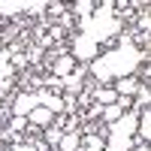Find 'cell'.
Returning <instances> with one entry per match:
<instances>
[{"label":"cell","mask_w":151,"mask_h":151,"mask_svg":"<svg viewBox=\"0 0 151 151\" xmlns=\"http://www.w3.org/2000/svg\"><path fill=\"white\" fill-rule=\"evenodd\" d=\"M48 151H58V148H48Z\"/></svg>","instance_id":"cell-21"},{"label":"cell","mask_w":151,"mask_h":151,"mask_svg":"<svg viewBox=\"0 0 151 151\" xmlns=\"http://www.w3.org/2000/svg\"><path fill=\"white\" fill-rule=\"evenodd\" d=\"M0 79H15V70L9 64V52L0 45Z\"/></svg>","instance_id":"cell-14"},{"label":"cell","mask_w":151,"mask_h":151,"mask_svg":"<svg viewBox=\"0 0 151 151\" xmlns=\"http://www.w3.org/2000/svg\"><path fill=\"white\" fill-rule=\"evenodd\" d=\"M6 151H36L30 142H21V145H12V148H6Z\"/></svg>","instance_id":"cell-18"},{"label":"cell","mask_w":151,"mask_h":151,"mask_svg":"<svg viewBox=\"0 0 151 151\" xmlns=\"http://www.w3.org/2000/svg\"><path fill=\"white\" fill-rule=\"evenodd\" d=\"M0 151H6V148H3V145H0Z\"/></svg>","instance_id":"cell-20"},{"label":"cell","mask_w":151,"mask_h":151,"mask_svg":"<svg viewBox=\"0 0 151 151\" xmlns=\"http://www.w3.org/2000/svg\"><path fill=\"white\" fill-rule=\"evenodd\" d=\"M36 94V103L45 106L48 112H55V115H67V103H64V97L55 94V91H48V88H40V91H33Z\"/></svg>","instance_id":"cell-5"},{"label":"cell","mask_w":151,"mask_h":151,"mask_svg":"<svg viewBox=\"0 0 151 151\" xmlns=\"http://www.w3.org/2000/svg\"><path fill=\"white\" fill-rule=\"evenodd\" d=\"M42 133H45V139H42V142H45L48 148H58V142H60V136H64V130H60V127H45Z\"/></svg>","instance_id":"cell-15"},{"label":"cell","mask_w":151,"mask_h":151,"mask_svg":"<svg viewBox=\"0 0 151 151\" xmlns=\"http://www.w3.org/2000/svg\"><path fill=\"white\" fill-rule=\"evenodd\" d=\"M133 151H151V145H136Z\"/></svg>","instance_id":"cell-19"},{"label":"cell","mask_w":151,"mask_h":151,"mask_svg":"<svg viewBox=\"0 0 151 151\" xmlns=\"http://www.w3.org/2000/svg\"><path fill=\"white\" fill-rule=\"evenodd\" d=\"M6 127L15 130V133H21V130H27V118H15V115H12V118L6 121Z\"/></svg>","instance_id":"cell-17"},{"label":"cell","mask_w":151,"mask_h":151,"mask_svg":"<svg viewBox=\"0 0 151 151\" xmlns=\"http://www.w3.org/2000/svg\"><path fill=\"white\" fill-rule=\"evenodd\" d=\"M121 115H124V109H121L118 103H109V106H103V115H100V121H103V124H115Z\"/></svg>","instance_id":"cell-13"},{"label":"cell","mask_w":151,"mask_h":151,"mask_svg":"<svg viewBox=\"0 0 151 151\" xmlns=\"http://www.w3.org/2000/svg\"><path fill=\"white\" fill-rule=\"evenodd\" d=\"M139 79H136V76H127V79H118L115 85H112V91H115L118 97H133L136 91H139Z\"/></svg>","instance_id":"cell-8"},{"label":"cell","mask_w":151,"mask_h":151,"mask_svg":"<svg viewBox=\"0 0 151 151\" xmlns=\"http://www.w3.org/2000/svg\"><path fill=\"white\" fill-rule=\"evenodd\" d=\"M55 112H48L45 106H36V109H30V115H27V124L33 130H45V127H55Z\"/></svg>","instance_id":"cell-7"},{"label":"cell","mask_w":151,"mask_h":151,"mask_svg":"<svg viewBox=\"0 0 151 151\" xmlns=\"http://www.w3.org/2000/svg\"><path fill=\"white\" fill-rule=\"evenodd\" d=\"M82 148V133L79 130H70L60 136V142H58V151H79Z\"/></svg>","instance_id":"cell-10"},{"label":"cell","mask_w":151,"mask_h":151,"mask_svg":"<svg viewBox=\"0 0 151 151\" xmlns=\"http://www.w3.org/2000/svg\"><path fill=\"white\" fill-rule=\"evenodd\" d=\"M139 109H127L115 124H106V151H133Z\"/></svg>","instance_id":"cell-3"},{"label":"cell","mask_w":151,"mask_h":151,"mask_svg":"<svg viewBox=\"0 0 151 151\" xmlns=\"http://www.w3.org/2000/svg\"><path fill=\"white\" fill-rule=\"evenodd\" d=\"M133 109H151V85H139V91L133 94Z\"/></svg>","instance_id":"cell-12"},{"label":"cell","mask_w":151,"mask_h":151,"mask_svg":"<svg viewBox=\"0 0 151 151\" xmlns=\"http://www.w3.org/2000/svg\"><path fill=\"white\" fill-rule=\"evenodd\" d=\"M97 6H100L97 0H76V3H70V9H73V15H76V21H79V18H91Z\"/></svg>","instance_id":"cell-9"},{"label":"cell","mask_w":151,"mask_h":151,"mask_svg":"<svg viewBox=\"0 0 151 151\" xmlns=\"http://www.w3.org/2000/svg\"><path fill=\"white\" fill-rule=\"evenodd\" d=\"M139 36H151V9L139 12Z\"/></svg>","instance_id":"cell-16"},{"label":"cell","mask_w":151,"mask_h":151,"mask_svg":"<svg viewBox=\"0 0 151 151\" xmlns=\"http://www.w3.org/2000/svg\"><path fill=\"white\" fill-rule=\"evenodd\" d=\"M91 100H94V103H100V106H109V103H115V100H118V94L115 91H112V88H94V91H91Z\"/></svg>","instance_id":"cell-11"},{"label":"cell","mask_w":151,"mask_h":151,"mask_svg":"<svg viewBox=\"0 0 151 151\" xmlns=\"http://www.w3.org/2000/svg\"><path fill=\"white\" fill-rule=\"evenodd\" d=\"M76 33H70V40L67 45H73V58H76V64H91V60L103 52V48H112L115 45V40L121 36L124 30V24L118 18V12L115 6H112V0H100V6L94 9V15L91 18H79L76 21Z\"/></svg>","instance_id":"cell-1"},{"label":"cell","mask_w":151,"mask_h":151,"mask_svg":"<svg viewBox=\"0 0 151 151\" xmlns=\"http://www.w3.org/2000/svg\"><path fill=\"white\" fill-rule=\"evenodd\" d=\"M148 60H151V48H139L130 30H121L115 45L106 48V52H100L91 64H85V70L97 79L100 88H109L112 82L133 76L142 64H148Z\"/></svg>","instance_id":"cell-2"},{"label":"cell","mask_w":151,"mask_h":151,"mask_svg":"<svg viewBox=\"0 0 151 151\" xmlns=\"http://www.w3.org/2000/svg\"><path fill=\"white\" fill-rule=\"evenodd\" d=\"M36 106H40V103H36V94L33 91H15V97H12V103H9V115L27 118L30 109H36Z\"/></svg>","instance_id":"cell-4"},{"label":"cell","mask_w":151,"mask_h":151,"mask_svg":"<svg viewBox=\"0 0 151 151\" xmlns=\"http://www.w3.org/2000/svg\"><path fill=\"white\" fill-rule=\"evenodd\" d=\"M76 70H79V64H76V58L67 52V55H58L55 60H52V67H48V73L52 76H58V79H67V76H73Z\"/></svg>","instance_id":"cell-6"}]
</instances>
